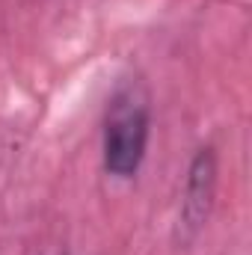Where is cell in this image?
Returning <instances> with one entry per match:
<instances>
[{
	"mask_svg": "<svg viewBox=\"0 0 252 255\" xmlns=\"http://www.w3.org/2000/svg\"><path fill=\"white\" fill-rule=\"evenodd\" d=\"M151 139V95L139 77H122L107 98L101 122V166L110 178L130 181L142 169Z\"/></svg>",
	"mask_w": 252,
	"mask_h": 255,
	"instance_id": "obj_1",
	"label": "cell"
},
{
	"mask_svg": "<svg viewBox=\"0 0 252 255\" xmlns=\"http://www.w3.org/2000/svg\"><path fill=\"white\" fill-rule=\"evenodd\" d=\"M217 178H220V160L214 145H202L196 148L193 160L184 175V190H181V208H178V229L184 232V238L193 241L214 208V196H217Z\"/></svg>",
	"mask_w": 252,
	"mask_h": 255,
	"instance_id": "obj_2",
	"label": "cell"
}]
</instances>
